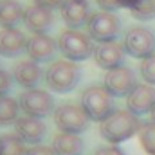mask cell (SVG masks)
<instances>
[{"instance_id": "484cf974", "label": "cell", "mask_w": 155, "mask_h": 155, "mask_svg": "<svg viewBox=\"0 0 155 155\" xmlns=\"http://www.w3.org/2000/svg\"><path fill=\"white\" fill-rule=\"evenodd\" d=\"M11 85H13V76H11L7 71L0 69V97H4V96L9 94Z\"/></svg>"}, {"instance_id": "7c38bea8", "label": "cell", "mask_w": 155, "mask_h": 155, "mask_svg": "<svg viewBox=\"0 0 155 155\" xmlns=\"http://www.w3.org/2000/svg\"><path fill=\"white\" fill-rule=\"evenodd\" d=\"M15 134L25 144L36 146V144H40L45 139V135H47V124L41 119L24 116L15 123Z\"/></svg>"}, {"instance_id": "9c48e42d", "label": "cell", "mask_w": 155, "mask_h": 155, "mask_svg": "<svg viewBox=\"0 0 155 155\" xmlns=\"http://www.w3.org/2000/svg\"><path fill=\"white\" fill-rule=\"evenodd\" d=\"M135 72L130 67H117L114 71H108L103 79V87L114 96V97H128L130 92L137 87Z\"/></svg>"}, {"instance_id": "ba28073f", "label": "cell", "mask_w": 155, "mask_h": 155, "mask_svg": "<svg viewBox=\"0 0 155 155\" xmlns=\"http://www.w3.org/2000/svg\"><path fill=\"white\" fill-rule=\"evenodd\" d=\"M123 45L132 58L146 60L155 54V35L146 27H132L126 31Z\"/></svg>"}, {"instance_id": "44dd1931", "label": "cell", "mask_w": 155, "mask_h": 155, "mask_svg": "<svg viewBox=\"0 0 155 155\" xmlns=\"http://www.w3.org/2000/svg\"><path fill=\"white\" fill-rule=\"evenodd\" d=\"M25 143L16 134L0 135V155H25Z\"/></svg>"}, {"instance_id": "cb8c5ba5", "label": "cell", "mask_w": 155, "mask_h": 155, "mask_svg": "<svg viewBox=\"0 0 155 155\" xmlns=\"http://www.w3.org/2000/svg\"><path fill=\"white\" fill-rule=\"evenodd\" d=\"M139 71H141L143 79H144L148 85H155V54L150 56V58H146V60H143Z\"/></svg>"}, {"instance_id": "d4e9b609", "label": "cell", "mask_w": 155, "mask_h": 155, "mask_svg": "<svg viewBox=\"0 0 155 155\" xmlns=\"http://www.w3.org/2000/svg\"><path fill=\"white\" fill-rule=\"evenodd\" d=\"M97 5L101 7V11H116L119 7H128L130 0H96Z\"/></svg>"}, {"instance_id": "7402d4cb", "label": "cell", "mask_w": 155, "mask_h": 155, "mask_svg": "<svg viewBox=\"0 0 155 155\" xmlns=\"http://www.w3.org/2000/svg\"><path fill=\"white\" fill-rule=\"evenodd\" d=\"M128 9L135 20H152L155 16V0H130Z\"/></svg>"}, {"instance_id": "9a60e30c", "label": "cell", "mask_w": 155, "mask_h": 155, "mask_svg": "<svg viewBox=\"0 0 155 155\" xmlns=\"http://www.w3.org/2000/svg\"><path fill=\"white\" fill-rule=\"evenodd\" d=\"M52 22H54V16H52L51 9L40 7L36 4H33L25 9L24 24L33 35H45L52 27Z\"/></svg>"}, {"instance_id": "6da1fadb", "label": "cell", "mask_w": 155, "mask_h": 155, "mask_svg": "<svg viewBox=\"0 0 155 155\" xmlns=\"http://www.w3.org/2000/svg\"><path fill=\"white\" fill-rule=\"evenodd\" d=\"M141 128L143 124L135 114H132L130 110H116L108 119L101 123L99 134L110 144H119L135 135L137 132H141Z\"/></svg>"}, {"instance_id": "d6986e66", "label": "cell", "mask_w": 155, "mask_h": 155, "mask_svg": "<svg viewBox=\"0 0 155 155\" xmlns=\"http://www.w3.org/2000/svg\"><path fill=\"white\" fill-rule=\"evenodd\" d=\"M25 9L16 0H0V25L2 29L16 27L24 20Z\"/></svg>"}, {"instance_id": "4316f807", "label": "cell", "mask_w": 155, "mask_h": 155, "mask_svg": "<svg viewBox=\"0 0 155 155\" xmlns=\"http://www.w3.org/2000/svg\"><path fill=\"white\" fill-rule=\"evenodd\" d=\"M25 155H56V153H54V150H52V148H49V146L36 144V146H31V148H27Z\"/></svg>"}, {"instance_id": "3957f363", "label": "cell", "mask_w": 155, "mask_h": 155, "mask_svg": "<svg viewBox=\"0 0 155 155\" xmlns=\"http://www.w3.org/2000/svg\"><path fill=\"white\" fill-rule=\"evenodd\" d=\"M81 79V71L78 63L69 60H58L49 65L45 72V83L52 92L58 94H67L74 90Z\"/></svg>"}, {"instance_id": "8992f818", "label": "cell", "mask_w": 155, "mask_h": 155, "mask_svg": "<svg viewBox=\"0 0 155 155\" xmlns=\"http://www.w3.org/2000/svg\"><path fill=\"white\" fill-rule=\"evenodd\" d=\"M54 123L60 132L65 134H81L88 128L90 119L85 114L83 107L76 103H63L54 110Z\"/></svg>"}, {"instance_id": "52a82bcc", "label": "cell", "mask_w": 155, "mask_h": 155, "mask_svg": "<svg viewBox=\"0 0 155 155\" xmlns=\"http://www.w3.org/2000/svg\"><path fill=\"white\" fill-rule=\"evenodd\" d=\"M18 103H20V108L25 112V116L36 117V119H43L56 110L54 97L41 88H29L22 92L18 97Z\"/></svg>"}, {"instance_id": "ac0fdd59", "label": "cell", "mask_w": 155, "mask_h": 155, "mask_svg": "<svg viewBox=\"0 0 155 155\" xmlns=\"http://www.w3.org/2000/svg\"><path fill=\"white\" fill-rule=\"evenodd\" d=\"M56 155H81L83 153V139L78 135V134H65V132H60L54 135L52 139V146Z\"/></svg>"}, {"instance_id": "30bf717a", "label": "cell", "mask_w": 155, "mask_h": 155, "mask_svg": "<svg viewBox=\"0 0 155 155\" xmlns=\"http://www.w3.org/2000/svg\"><path fill=\"white\" fill-rule=\"evenodd\" d=\"M126 110H130L135 116H144V114H152L155 108V88L148 83H139L130 96L126 97Z\"/></svg>"}, {"instance_id": "f1b7e54d", "label": "cell", "mask_w": 155, "mask_h": 155, "mask_svg": "<svg viewBox=\"0 0 155 155\" xmlns=\"http://www.w3.org/2000/svg\"><path fill=\"white\" fill-rule=\"evenodd\" d=\"M63 2H65V0H33V4H36L40 7H45V9H51V11L61 7Z\"/></svg>"}, {"instance_id": "f546056e", "label": "cell", "mask_w": 155, "mask_h": 155, "mask_svg": "<svg viewBox=\"0 0 155 155\" xmlns=\"http://www.w3.org/2000/svg\"><path fill=\"white\" fill-rule=\"evenodd\" d=\"M152 123H155V108L152 110Z\"/></svg>"}, {"instance_id": "5b68a950", "label": "cell", "mask_w": 155, "mask_h": 155, "mask_svg": "<svg viewBox=\"0 0 155 155\" xmlns=\"http://www.w3.org/2000/svg\"><path fill=\"white\" fill-rule=\"evenodd\" d=\"M121 33V20L119 16L110 11H97L92 13L87 24V35L97 43L116 41Z\"/></svg>"}, {"instance_id": "83f0119b", "label": "cell", "mask_w": 155, "mask_h": 155, "mask_svg": "<svg viewBox=\"0 0 155 155\" xmlns=\"http://www.w3.org/2000/svg\"><path fill=\"white\" fill-rule=\"evenodd\" d=\"M94 155H126V153L119 146L112 144V146H101V148H97Z\"/></svg>"}, {"instance_id": "2e32d148", "label": "cell", "mask_w": 155, "mask_h": 155, "mask_svg": "<svg viewBox=\"0 0 155 155\" xmlns=\"http://www.w3.org/2000/svg\"><path fill=\"white\" fill-rule=\"evenodd\" d=\"M27 41L25 35L16 29H2L0 31V56L4 58H16L20 52H24L27 49Z\"/></svg>"}, {"instance_id": "7a4b0ae2", "label": "cell", "mask_w": 155, "mask_h": 155, "mask_svg": "<svg viewBox=\"0 0 155 155\" xmlns=\"http://www.w3.org/2000/svg\"><path fill=\"white\" fill-rule=\"evenodd\" d=\"M81 107L88 119L96 123H103L116 112L114 96L103 85H92L85 88L81 94Z\"/></svg>"}, {"instance_id": "8fae6325", "label": "cell", "mask_w": 155, "mask_h": 155, "mask_svg": "<svg viewBox=\"0 0 155 155\" xmlns=\"http://www.w3.org/2000/svg\"><path fill=\"white\" fill-rule=\"evenodd\" d=\"M124 56H126V51H124V45L119 43V41H108V43H99L94 51V60L96 63L105 69L107 72L108 71H114L117 67H123V61H124Z\"/></svg>"}, {"instance_id": "277c9868", "label": "cell", "mask_w": 155, "mask_h": 155, "mask_svg": "<svg viewBox=\"0 0 155 155\" xmlns=\"http://www.w3.org/2000/svg\"><path fill=\"white\" fill-rule=\"evenodd\" d=\"M58 49L63 54L65 60L69 61H83L88 60L90 56H94V43L92 38L85 33H81L79 29H67L60 35L58 38Z\"/></svg>"}, {"instance_id": "4fadbf2b", "label": "cell", "mask_w": 155, "mask_h": 155, "mask_svg": "<svg viewBox=\"0 0 155 155\" xmlns=\"http://www.w3.org/2000/svg\"><path fill=\"white\" fill-rule=\"evenodd\" d=\"M63 22L69 25V29H79L88 24L90 20V4L88 0H65L60 7Z\"/></svg>"}, {"instance_id": "5bb4252c", "label": "cell", "mask_w": 155, "mask_h": 155, "mask_svg": "<svg viewBox=\"0 0 155 155\" xmlns=\"http://www.w3.org/2000/svg\"><path fill=\"white\" fill-rule=\"evenodd\" d=\"M56 51H60L58 43L47 35H33L27 41V49H25L29 60H33L36 63L51 61L54 58Z\"/></svg>"}, {"instance_id": "e0dca14e", "label": "cell", "mask_w": 155, "mask_h": 155, "mask_svg": "<svg viewBox=\"0 0 155 155\" xmlns=\"http://www.w3.org/2000/svg\"><path fill=\"white\" fill-rule=\"evenodd\" d=\"M41 69L36 61L33 60H24L18 61L13 69V79L16 81V85L24 87V88H36L40 81H41Z\"/></svg>"}, {"instance_id": "ffe728a7", "label": "cell", "mask_w": 155, "mask_h": 155, "mask_svg": "<svg viewBox=\"0 0 155 155\" xmlns=\"http://www.w3.org/2000/svg\"><path fill=\"white\" fill-rule=\"evenodd\" d=\"M20 103L9 96L0 97V126L15 124L20 119Z\"/></svg>"}, {"instance_id": "603a6c76", "label": "cell", "mask_w": 155, "mask_h": 155, "mask_svg": "<svg viewBox=\"0 0 155 155\" xmlns=\"http://www.w3.org/2000/svg\"><path fill=\"white\" fill-rule=\"evenodd\" d=\"M139 141L143 150L148 155H155V123L143 124L141 132H139Z\"/></svg>"}]
</instances>
